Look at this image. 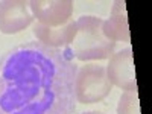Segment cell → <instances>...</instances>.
<instances>
[{"label":"cell","mask_w":152,"mask_h":114,"mask_svg":"<svg viewBox=\"0 0 152 114\" xmlns=\"http://www.w3.org/2000/svg\"><path fill=\"white\" fill-rule=\"evenodd\" d=\"M78 66L62 49L29 41L0 55V114H75Z\"/></svg>","instance_id":"1"},{"label":"cell","mask_w":152,"mask_h":114,"mask_svg":"<svg viewBox=\"0 0 152 114\" xmlns=\"http://www.w3.org/2000/svg\"><path fill=\"white\" fill-rule=\"evenodd\" d=\"M104 20L94 15H82L76 20L73 41L62 50L79 61H100L113 56L116 43L102 32Z\"/></svg>","instance_id":"2"},{"label":"cell","mask_w":152,"mask_h":114,"mask_svg":"<svg viewBox=\"0 0 152 114\" xmlns=\"http://www.w3.org/2000/svg\"><path fill=\"white\" fill-rule=\"evenodd\" d=\"M111 82L107 76V69L94 62L85 64L76 72L75 99L79 104H97L111 91Z\"/></svg>","instance_id":"3"},{"label":"cell","mask_w":152,"mask_h":114,"mask_svg":"<svg viewBox=\"0 0 152 114\" xmlns=\"http://www.w3.org/2000/svg\"><path fill=\"white\" fill-rule=\"evenodd\" d=\"M29 9L38 23L49 28L62 26L72 20L73 2L72 0H31Z\"/></svg>","instance_id":"4"},{"label":"cell","mask_w":152,"mask_h":114,"mask_svg":"<svg viewBox=\"0 0 152 114\" xmlns=\"http://www.w3.org/2000/svg\"><path fill=\"white\" fill-rule=\"evenodd\" d=\"M107 69V76L111 85H116L125 91H137L134 58L131 46L122 49L120 52L113 53Z\"/></svg>","instance_id":"5"},{"label":"cell","mask_w":152,"mask_h":114,"mask_svg":"<svg viewBox=\"0 0 152 114\" xmlns=\"http://www.w3.org/2000/svg\"><path fill=\"white\" fill-rule=\"evenodd\" d=\"M34 17L29 9V2L24 0H2L0 2V32L18 34L31 26Z\"/></svg>","instance_id":"6"},{"label":"cell","mask_w":152,"mask_h":114,"mask_svg":"<svg viewBox=\"0 0 152 114\" xmlns=\"http://www.w3.org/2000/svg\"><path fill=\"white\" fill-rule=\"evenodd\" d=\"M32 32L37 37V41H40L41 44L52 47V49H64L75 38L76 21L70 20L69 23L62 24V26H58V28H49V26H44V24L37 21L34 24Z\"/></svg>","instance_id":"7"},{"label":"cell","mask_w":152,"mask_h":114,"mask_svg":"<svg viewBox=\"0 0 152 114\" xmlns=\"http://www.w3.org/2000/svg\"><path fill=\"white\" fill-rule=\"evenodd\" d=\"M102 32L108 40L117 43H129V28H128V17H126V6L123 0L114 2L111 9V17L108 20H104L102 23Z\"/></svg>","instance_id":"8"},{"label":"cell","mask_w":152,"mask_h":114,"mask_svg":"<svg viewBox=\"0 0 152 114\" xmlns=\"http://www.w3.org/2000/svg\"><path fill=\"white\" fill-rule=\"evenodd\" d=\"M117 114H140V102L137 91H125L117 104Z\"/></svg>","instance_id":"9"},{"label":"cell","mask_w":152,"mask_h":114,"mask_svg":"<svg viewBox=\"0 0 152 114\" xmlns=\"http://www.w3.org/2000/svg\"><path fill=\"white\" fill-rule=\"evenodd\" d=\"M82 114H104L100 111H87V113H82Z\"/></svg>","instance_id":"10"}]
</instances>
